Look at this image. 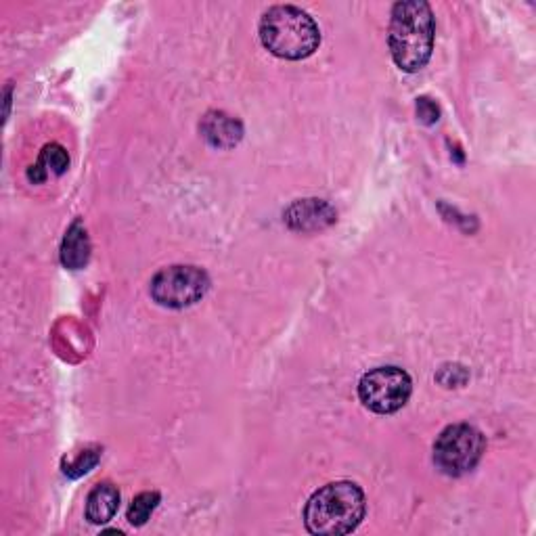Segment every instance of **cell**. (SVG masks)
<instances>
[{"label": "cell", "mask_w": 536, "mask_h": 536, "mask_svg": "<svg viewBox=\"0 0 536 536\" xmlns=\"http://www.w3.org/2000/svg\"><path fill=\"white\" fill-rule=\"evenodd\" d=\"M335 220L333 208L323 199H302L289 206L285 212V222L294 231H319L329 227Z\"/></svg>", "instance_id": "cell-7"}, {"label": "cell", "mask_w": 536, "mask_h": 536, "mask_svg": "<svg viewBox=\"0 0 536 536\" xmlns=\"http://www.w3.org/2000/svg\"><path fill=\"white\" fill-rule=\"evenodd\" d=\"M260 42L279 59L300 61L319 49L321 30L306 11L292 5H277L260 19Z\"/></svg>", "instance_id": "cell-3"}, {"label": "cell", "mask_w": 536, "mask_h": 536, "mask_svg": "<svg viewBox=\"0 0 536 536\" xmlns=\"http://www.w3.org/2000/svg\"><path fill=\"white\" fill-rule=\"evenodd\" d=\"M91 258V239L80 220L72 222V227L67 229L63 243H61V264L70 271H80L88 264Z\"/></svg>", "instance_id": "cell-10"}, {"label": "cell", "mask_w": 536, "mask_h": 536, "mask_svg": "<svg viewBox=\"0 0 536 536\" xmlns=\"http://www.w3.org/2000/svg\"><path fill=\"white\" fill-rule=\"evenodd\" d=\"M38 162L47 170H51L57 176H61L67 170V166H70V155H67V151L61 145L51 143V145H47L42 149Z\"/></svg>", "instance_id": "cell-12"}, {"label": "cell", "mask_w": 536, "mask_h": 536, "mask_svg": "<svg viewBox=\"0 0 536 536\" xmlns=\"http://www.w3.org/2000/svg\"><path fill=\"white\" fill-rule=\"evenodd\" d=\"M120 509V490L111 482L97 484L86 499V520L91 524H107Z\"/></svg>", "instance_id": "cell-9"}, {"label": "cell", "mask_w": 536, "mask_h": 536, "mask_svg": "<svg viewBox=\"0 0 536 536\" xmlns=\"http://www.w3.org/2000/svg\"><path fill=\"white\" fill-rule=\"evenodd\" d=\"M367 499L359 484L340 480L319 488L304 507V524L310 534L340 536L359 528Z\"/></svg>", "instance_id": "cell-2"}, {"label": "cell", "mask_w": 536, "mask_h": 536, "mask_svg": "<svg viewBox=\"0 0 536 536\" xmlns=\"http://www.w3.org/2000/svg\"><path fill=\"white\" fill-rule=\"evenodd\" d=\"M99 457H101L99 449H88V451L80 453L74 461L65 463L63 472H65V476H70V478H80L82 474L91 472V469L99 463Z\"/></svg>", "instance_id": "cell-13"}, {"label": "cell", "mask_w": 536, "mask_h": 536, "mask_svg": "<svg viewBox=\"0 0 536 536\" xmlns=\"http://www.w3.org/2000/svg\"><path fill=\"white\" fill-rule=\"evenodd\" d=\"M411 390V377L398 367H377L365 373L359 382L361 402L379 415L400 411L409 402Z\"/></svg>", "instance_id": "cell-6"}, {"label": "cell", "mask_w": 536, "mask_h": 536, "mask_svg": "<svg viewBox=\"0 0 536 536\" xmlns=\"http://www.w3.org/2000/svg\"><path fill=\"white\" fill-rule=\"evenodd\" d=\"M417 116L423 124H436L440 118V109L432 99L421 97L417 99Z\"/></svg>", "instance_id": "cell-14"}, {"label": "cell", "mask_w": 536, "mask_h": 536, "mask_svg": "<svg viewBox=\"0 0 536 536\" xmlns=\"http://www.w3.org/2000/svg\"><path fill=\"white\" fill-rule=\"evenodd\" d=\"M486 440L480 430L469 423H455L444 428L434 442V463L446 476L469 474L480 463Z\"/></svg>", "instance_id": "cell-4"}, {"label": "cell", "mask_w": 536, "mask_h": 536, "mask_svg": "<svg viewBox=\"0 0 536 536\" xmlns=\"http://www.w3.org/2000/svg\"><path fill=\"white\" fill-rule=\"evenodd\" d=\"M210 277L199 266L176 264L162 268V271L151 279V298L164 308L181 310L197 304L208 294Z\"/></svg>", "instance_id": "cell-5"}, {"label": "cell", "mask_w": 536, "mask_h": 536, "mask_svg": "<svg viewBox=\"0 0 536 536\" xmlns=\"http://www.w3.org/2000/svg\"><path fill=\"white\" fill-rule=\"evenodd\" d=\"M204 139L218 149H231L243 137V126L239 120L231 118L225 111H210L199 124Z\"/></svg>", "instance_id": "cell-8"}, {"label": "cell", "mask_w": 536, "mask_h": 536, "mask_svg": "<svg viewBox=\"0 0 536 536\" xmlns=\"http://www.w3.org/2000/svg\"><path fill=\"white\" fill-rule=\"evenodd\" d=\"M160 499V493H141L139 497H134L128 509V522L132 526H143L151 518L155 507L160 505Z\"/></svg>", "instance_id": "cell-11"}, {"label": "cell", "mask_w": 536, "mask_h": 536, "mask_svg": "<svg viewBox=\"0 0 536 536\" xmlns=\"http://www.w3.org/2000/svg\"><path fill=\"white\" fill-rule=\"evenodd\" d=\"M436 24L432 7L423 0H402L392 7L388 44L402 72L415 74L432 57Z\"/></svg>", "instance_id": "cell-1"}]
</instances>
